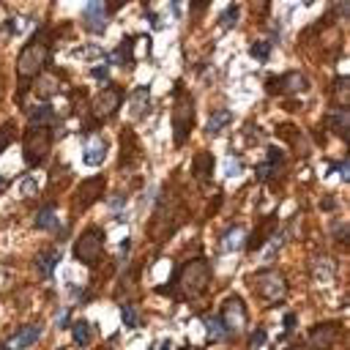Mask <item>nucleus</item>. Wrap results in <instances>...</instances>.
Returning a JSON list of instances; mask_svg holds the SVG:
<instances>
[{
    "label": "nucleus",
    "instance_id": "obj_41",
    "mask_svg": "<svg viewBox=\"0 0 350 350\" xmlns=\"http://www.w3.org/2000/svg\"><path fill=\"white\" fill-rule=\"evenodd\" d=\"M194 3H197V5H208L211 0H194Z\"/></svg>",
    "mask_w": 350,
    "mask_h": 350
},
{
    "label": "nucleus",
    "instance_id": "obj_6",
    "mask_svg": "<svg viewBox=\"0 0 350 350\" xmlns=\"http://www.w3.org/2000/svg\"><path fill=\"white\" fill-rule=\"evenodd\" d=\"M257 295L268 304H276L287 295V276L276 268H268L262 273H257Z\"/></svg>",
    "mask_w": 350,
    "mask_h": 350
},
{
    "label": "nucleus",
    "instance_id": "obj_34",
    "mask_svg": "<svg viewBox=\"0 0 350 350\" xmlns=\"http://www.w3.org/2000/svg\"><path fill=\"white\" fill-rule=\"evenodd\" d=\"M8 142H11V131H8V126H5V129H0V153L8 148Z\"/></svg>",
    "mask_w": 350,
    "mask_h": 350
},
{
    "label": "nucleus",
    "instance_id": "obj_31",
    "mask_svg": "<svg viewBox=\"0 0 350 350\" xmlns=\"http://www.w3.org/2000/svg\"><path fill=\"white\" fill-rule=\"evenodd\" d=\"M265 90H268L271 96L282 93V77H268V79H265Z\"/></svg>",
    "mask_w": 350,
    "mask_h": 350
},
{
    "label": "nucleus",
    "instance_id": "obj_1",
    "mask_svg": "<svg viewBox=\"0 0 350 350\" xmlns=\"http://www.w3.org/2000/svg\"><path fill=\"white\" fill-rule=\"evenodd\" d=\"M211 284V262L205 257H191L189 262L180 265L175 276V290L180 298H200Z\"/></svg>",
    "mask_w": 350,
    "mask_h": 350
},
{
    "label": "nucleus",
    "instance_id": "obj_17",
    "mask_svg": "<svg viewBox=\"0 0 350 350\" xmlns=\"http://www.w3.org/2000/svg\"><path fill=\"white\" fill-rule=\"evenodd\" d=\"M331 101H334V109H347V101H350V79L347 77H336L334 79Z\"/></svg>",
    "mask_w": 350,
    "mask_h": 350
},
{
    "label": "nucleus",
    "instance_id": "obj_5",
    "mask_svg": "<svg viewBox=\"0 0 350 350\" xmlns=\"http://www.w3.org/2000/svg\"><path fill=\"white\" fill-rule=\"evenodd\" d=\"M104 254V230L101 227H85L74 241V257L82 265H96Z\"/></svg>",
    "mask_w": 350,
    "mask_h": 350
},
{
    "label": "nucleus",
    "instance_id": "obj_42",
    "mask_svg": "<svg viewBox=\"0 0 350 350\" xmlns=\"http://www.w3.org/2000/svg\"><path fill=\"white\" fill-rule=\"evenodd\" d=\"M293 350H309V347H293Z\"/></svg>",
    "mask_w": 350,
    "mask_h": 350
},
{
    "label": "nucleus",
    "instance_id": "obj_3",
    "mask_svg": "<svg viewBox=\"0 0 350 350\" xmlns=\"http://www.w3.org/2000/svg\"><path fill=\"white\" fill-rule=\"evenodd\" d=\"M49 63V44L41 33H36L16 55V77L19 79H36Z\"/></svg>",
    "mask_w": 350,
    "mask_h": 350
},
{
    "label": "nucleus",
    "instance_id": "obj_24",
    "mask_svg": "<svg viewBox=\"0 0 350 350\" xmlns=\"http://www.w3.org/2000/svg\"><path fill=\"white\" fill-rule=\"evenodd\" d=\"M36 227L38 230H55L57 227V213L52 205H44L38 213H36Z\"/></svg>",
    "mask_w": 350,
    "mask_h": 350
},
{
    "label": "nucleus",
    "instance_id": "obj_9",
    "mask_svg": "<svg viewBox=\"0 0 350 350\" xmlns=\"http://www.w3.org/2000/svg\"><path fill=\"white\" fill-rule=\"evenodd\" d=\"M104 189H107V178H101V175L85 178L77 186V211H88L93 202H98L104 197Z\"/></svg>",
    "mask_w": 350,
    "mask_h": 350
},
{
    "label": "nucleus",
    "instance_id": "obj_39",
    "mask_svg": "<svg viewBox=\"0 0 350 350\" xmlns=\"http://www.w3.org/2000/svg\"><path fill=\"white\" fill-rule=\"evenodd\" d=\"M170 3H172V11H178V3H180V0H170Z\"/></svg>",
    "mask_w": 350,
    "mask_h": 350
},
{
    "label": "nucleus",
    "instance_id": "obj_7",
    "mask_svg": "<svg viewBox=\"0 0 350 350\" xmlns=\"http://www.w3.org/2000/svg\"><path fill=\"white\" fill-rule=\"evenodd\" d=\"M120 104H123V90H120L118 85H109V88H101V90L93 96L90 112H93L96 120H107V118H112V115L120 109Z\"/></svg>",
    "mask_w": 350,
    "mask_h": 350
},
{
    "label": "nucleus",
    "instance_id": "obj_36",
    "mask_svg": "<svg viewBox=\"0 0 350 350\" xmlns=\"http://www.w3.org/2000/svg\"><path fill=\"white\" fill-rule=\"evenodd\" d=\"M284 325H287V328H284V334H290V331H293V325H295V314H287V317H284Z\"/></svg>",
    "mask_w": 350,
    "mask_h": 350
},
{
    "label": "nucleus",
    "instance_id": "obj_23",
    "mask_svg": "<svg viewBox=\"0 0 350 350\" xmlns=\"http://www.w3.org/2000/svg\"><path fill=\"white\" fill-rule=\"evenodd\" d=\"M71 336H74V345L85 347V345H90V339H93V325H90L88 320H77V323L71 325Z\"/></svg>",
    "mask_w": 350,
    "mask_h": 350
},
{
    "label": "nucleus",
    "instance_id": "obj_16",
    "mask_svg": "<svg viewBox=\"0 0 350 350\" xmlns=\"http://www.w3.org/2000/svg\"><path fill=\"white\" fill-rule=\"evenodd\" d=\"M213 153H208V150H200V153H194V159H191V172H194V178L197 180H208L211 175H213Z\"/></svg>",
    "mask_w": 350,
    "mask_h": 350
},
{
    "label": "nucleus",
    "instance_id": "obj_18",
    "mask_svg": "<svg viewBox=\"0 0 350 350\" xmlns=\"http://www.w3.org/2000/svg\"><path fill=\"white\" fill-rule=\"evenodd\" d=\"M309 90V79L301 71H287L282 77V93H306Z\"/></svg>",
    "mask_w": 350,
    "mask_h": 350
},
{
    "label": "nucleus",
    "instance_id": "obj_25",
    "mask_svg": "<svg viewBox=\"0 0 350 350\" xmlns=\"http://www.w3.org/2000/svg\"><path fill=\"white\" fill-rule=\"evenodd\" d=\"M205 325H208V342H219V339L227 336V328H224V323L219 317H208Z\"/></svg>",
    "mask_w": 350,
    "mask_h": 350
},
{
    "label": "nucleus",
    "instance_id": "obj_21",
    "mask_svg": "<svg viewBox=\"0 0 350 350\" xmlns=\"http://www.w3.org/2000/svg\"><path fill=\"white\" fill-rule=\"evenodd\" d=\"M273 227H276V216H268V219H265V224H262V230H260V227L254 230V235L249 238V243H246V249H249V252H254V249H260V246L265 243V238L271 235V230H273Z\"/></svg>",
    "mask_w": 350,
    "mask_h": 350
},
{
    "label": "nucleus",
    "instance_id": "obj_12",
    "mask_svg": "<svg viewBox=\"0 0 350 350\" xmlns=\"http://www.w3.org/2000/svg\"><path fill=\"white\" fill-rule=\"evenodd\" d=\"M150 109V90L148 88H137L131 96H129V120H139L145 118V112Z\"/></svg>",
    "mask_w": 350,
    "mask_h": 350
},
{
    "label": "nucleus",
    "instance_id": "obj_20",
    "mask_svg": "<svg viewBox=\"0 0 350 350\" xmlns=\"http://www.w3.org/2000/svg\"><path fill=\"white\" fill-rule=\"evenodd\" d=\"M325 123H328V129H331L334 134L347 137V109H331V112L325 115Z\"/></svg>",
    "mask_w": 350,
    "mask_h": 350
},
{
    "label": "nucleus",
    "instance_id": "obj_38",
    "mask_svg": "<svg viewBox=\"0 0 350 350\" xmlns=\"http://www.w3.org/2000/svg\"><path fill=\"white\" fill-rule=\"evenodd\" d=\"M161 350H175V347H172V342H170V339H167V342H164V345H161Z\"/></svg>",
    "mask_w": 350,
    "mask_h": 350
},
{
    "label": "nucleus",
    "instance_id": "obj_10",
    "mask_svg": "<svg viewBox=\"0 0 350 350\" xmlns=\"http://www.w3.org/2000/svg\"><path fill=\"white\" fill-rule=\"evenodd\" d=\"M342 328L339 323H317L309 331V350H334Z\"/></svg>",
    "mask_w": 350,
    "mask_h": 350
},
{
    "label": "nucleus",
    "instance_id": "obj_28",
    "mask_svg": "<svg viewBox=\"0 0 350 350\" xmlns=\"http://www.w3.org/2000/svg\"><path fill=\"white\" fill-rule=\"evenodd\" d=\"M243 241H246V238H243V230H241V227H232V230L224 235V249L232 252V249H238Z\"/></svg>",
    "mask_w": 350,
    "mask_h": 350
},
{
    "label": "nucleus",
    "instance_id": "obj_29",
    "mask_svg": "<svg viewBox=\"0 0 350 350\" xmlns=\"http://www.w3.org/2000/svg\"><path fill=\"white\" fill-rule=\"evenodd\" d=\"M235 19H238V5L232 3V5H227V11L219 16V22H221V27H224V30H230V27L235 25Z\"/></svg>",
    "mask_w": 350,
    "mask_h": 350
},
{
    "label": "nucleus",
    "instance_id": "obj_33",
    "mask_svg": "<svg viewBox=\"0 0 350 350\" xmlns=\"http://www.w3.org/2000/svg\"><path fill=\"white\" fill-rule=\"evenodd\" d=\"M126 3H129V0H107L104 11H107V14H115V11H120V8L126 5Z\"/></svg>",
    "mask_w": 350,
    "mask_h": 350
},
{
    "label": "nucleus",
    "instance_id": "obj_26",
    "mask_svg": "<svg viewBox=\"0 0 350 350\" xmlns=\"http://www.w3.org/2000/svg\"><path fill=\"white\" fill-rule=\"evenodd\" d=\"M57 260H60V254H57V252H46V254H41V257H38V271H41L44 276H49V273L55 271Z\"/></svg>",
    "mask_w": 350,
    "mask_h": 350
},
{
    "label": "nucleus",
    "instance_id": "obj_14",
    "mask_svg": "<svg viewBox=\"0 0 350 350\" xmlns=\"http://www.w3.org/2000/svg\"><path fill=\"white\" fill-rule=\"evenodd\" d=\"M38 336H41V325H25L8 339V350H27L38 342Z\"/></svg>",
    "mask_w": 350,
    "mask_h": 350
},
{
    "label": "nucleus",
    "instance_id": "obj_11",
    "mask_svg": "<svg viewBox=\"0 0 350 350\" xmlns=\"http://www.w3.org/2000/svg\"><path fill=\"white\" fill-rule=\"evenodd\" d=\"M85 30L88 33H104L107 30V11L101 0H88L85 5Z\"/></svg>",
    "mask_w": 350,
    "mask_h": 350
},
{
    "label": "nucleus",
    "instance_id": "obj_32",
    "mask_svg": "<svg viewBox=\"0 0 350 350\" xmlns=\"http://www.w3.org/2000/svg\"><path fill=\"white\" fill-rule=\"evenodd\" d=\"M249 5H252L254 16H265L268 14V0H249Z\"/></svg>",
    "mask_w": 350,
    "mask_h": 350
},
{
    "label": "nucleus",
    "instance_id": "obj_27",
    "mask_svg": "<svg viewBox=\"0 0 350 350\" xmlns=\"http://www.w3.org/2000/svg\"><path fill=\"white\" fill-rule=\"evenodd\" d=\"M252 57L254 60H268V55H271V41H265V38H257V41H252Z\"/></svg>",
    "mask_w": 350,
    "mask_h": 350
},
{
    "label": "nucleus",
    "instance_id": "obj_40",
    "mask_svg": "<svg viewBox=\"0 0 350 350\" xmlns=\"http://www.w3.org/2000/svg\"><path fill=\"white\" fill-rule=\"evenodd\" d=\"M3 189H5V178L0 175V191H3Z\"/></svg>",
    "mask_w": 350,
    "mask_h": 350
},
{
    "label": "nucleus",
    "instance_id": "obj_35",
    "mask_svg": "<svg viewBox=\"0 0 350 350\" xmlns=\"http://www.w3.org/2000/svg\"><path fill=\"white\" fill-rule=\"evenodd\" d=\"M262 342H265V331L260 328V331L252 334V347H257V345H262Z\"/></svg>",
    "mask_w": 350,
    "mask_h": 350
},
{
    "label": "nucleus",
    "instance_id": "obj_37",
    "mask_svg": "<svg viewBox=\"0 0 350 350\" xmlns=\"http://www.w3.org/2000/svg\"><path fill=\"white\" fill-rule=\"evenodd\" d=\"M93 77H96V79H104V77H107V68H104V66L93 68Z\"/></svg>",
    "mask_w": 350,
    "mask_h": 350
},
{
    "label": "nucleus",
    "instance_id": "obj_8",
    "mask_svg": "<svg viewBox=\"0 0 350 350\" xmlns=\"http://www.w3.org/2000/svg\"><path fill=\"white\" fill-rule=\"evenodd\" d=\"M219 320L224 323L227 334H230V331H241V328H246V323H249V312H246L243 298H241V295H230V298H224V304H221V309H219Z\"/></svg>",
    "mask_w": 350,
    "mask_h": 350
},
{
    "label": "nucleus",
    "instance_id": "obj_2",
    "mask_svg": "<svg viewBox=\"0 0 350 350\" xmlns=\"http://www.w3.org/2000/svg\"><path fill=\"white\" fill-rule=\"evenodd\" d=\"M194 96L183 88V82H175V98H172V109H170V123H172V142L183 145L186 137L194 129Z\"/></svg>",
    "mask_w": 350,
    "mask_h": 350
},
{
    "label": "nucleus",
    "instance_id": "obj_30",
    "mask_svg": "<svg viewBox=\"0 0 350 350\" xmlns=\"http://www.w3.org/2000/svg\"><path fill=\"white\" fill-rule=\"evenodd\" d=\"M120 314H123V323H126L129 328H137V312H134V306H129V304H126Z\"/></svg>",
    "mask_w": 350,
    "mask_h": 350
},
{
    "label": "nucleus",
    "instance_id": "obj_22",
    "mask_svg": "<svg viewBox=\"0 0 350 350\" xmlns=\"http://www.w3.org/2000/svg\"><path fill=\"white\" fill-rule=\"evenodd\" d=\"M55 120V109L52 104H38L36 109H30V126H49Z\"/></svg>",
    "mask_w": 350,
    "mask_h": 350
},
{
    "label": "nucleus",
    "instance_id": "obj_43",
    "mask_svg": "<svg viewBox=\"0 0 350 350\" xmlns=\"http://www.w3.org/2000/svg\"><path fill=\"white\" fill-rule=\"evenodd\" d=\"M0 350H8V345H5V347H0Z\"/></svg>",
    "mask_w": 350,
    "mask_h": 350
},
{
    "label": "nucleus",
    "instance_id": "obj_4",
    "mask_svg": "<svg viewBox=\"0 0 350 350\" xmlns=\"http://www.w3.org/2000/svg\"><path fill=\"white\" fill-rule=\"evenodd\" d=\"M52 150V131L49 126H30L22 139V153L27 167H41Z\"/></svg>",
    "mask_w": 350,
    "mask_h": 350
},
{
    "label": "nucleus",
    "instance_id": "obj_13",
    "mask_svg": "<svg viewBox=\"0 0 350 350\" xmlns=\"http://www.w3.org/2000/svg\"><path fill=\"white\" fill-rule=\"evenodd\" d=\"M107 159V139L104 137H90L85 150H82V161L85 167H98Z\"/></svg>",
    "mask_w": 350,
    "mask_h": 350
},
{
    "label": "nucleus",
    "instance_id": "obj_15",
    "mask_svg": "<svg viewBox=\"0 0 350 350\" xmlns=\"http://www.w3.org/2000/svg\"><path fill=\"white\" fill-rule=\"evenodd\" d=\"M57 90H60V82H57V77L49 74V71H41V74L36 77V82H33V93H36L41 101L52 98Z\"/></svg>",
    "mask_w": 350,
    "mask_h": 350
},
{
    "label": "nucleus",
    "instance_id": "obj_19",
    "mask_svg": "<svg viewBox=\"0 0 350 350\" xmlns=\"http://www.w3.org/2000/svg\"><path fill=\"white\" fill-rule=\"evenodd\" d=\"M232 123V112L230 109H216L211 118H208V123H205V134H219L224 126H230Z\"/></svg>",
    "mask_w": 350,
    "mask_h": 350
}]
</instances>
